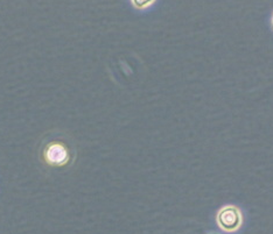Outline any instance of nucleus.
I'll return each mask as SVG.
<instances>
[{
  "label": "nucleus",
  "mask_w": 273,
  "mask_h": 234,
  "mask_svg": "<svg viewBox=\"0 0 273 234\" xmlns=\"http://www.w3.org/2000/svg\"><path fill=\"white\" fill-rule=\"evenodd\" d=\"M216 222L219 229L224 232L232 233L241 229L243 224V214L237 206L226 205L217 212Z\"/></svg>",
  "instance_id": "f257e3e1"
},
{
  "label": "nucleus",
  "mask_w": 273,
  "mask_h": 234,
  "mask_svg": "<svg viewBox=\"0 0 273 234\" xmlns=\"http://www.w3.org/2000/svg\"><path fill=\"white\" fill-rule=\"evenodd\" d=\"M46 161L53 166H62L67 163L69 159V153L63 144L52 143L49 144L45 153Z\"/></svg>",
  "instance_id": "f03ea898"
},
{
  "label": "nucleus",
  "mask_w": 273,
  "mask_h": 234,
  "mask_svg": "<svg viewBox=\"0 0 273 234\" xmlns=\"http://www.w3.org/2000/svg\"><path fill=\"white\" fill-rule=\"evenodd\" d=\"M132 2L137 8H145L151 4H153L154 0H132Z\"/></svg>",
  "instance_id": "7ed1b4c3"
},
{
  "label": "nucleus",
  "mask_w": 273,
  "mask_h": 234,
  "mask_svg": "<svg viewBox=\"0 0 273 234\" xmlns=\"http://www.w3.org/2000/svg\"><path fill=\"white\" fill-rule=\"evenodd\" d=\"M272 28H273V16H272Z\"/></svg>",
  "instance_id": "20e7f679"
}]
</instances>
